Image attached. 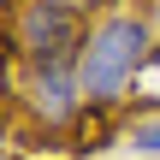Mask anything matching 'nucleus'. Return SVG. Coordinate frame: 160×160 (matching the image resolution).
<instances>
[{
	"label": "nucleus",
	"instance_id": "4",
	"mask_svg": "<svg viewBox=\"0 0 160 160\" xmlns=\"http://www.w3.org/2000/svg\"><path fill=\"white\" fill-rule=\"evenodd\" d=\"M125 142H131L137 154H160V119H142V125H131V131H125Z\"/></svg>",
	"mask_w": 160,
	"mask_h": 160
},
{
	"label": "nucleus",
	"instance_id": "3",
	"mask_svg": "<svg viewBox=\"0 0 160 160\" xmlns=\"http://www.w3.org/2000/svg\"><path fill=\"white\" fill-rule=\"evenodd\" d=\"M12 107L42 131H65L89 113L77 65H12Z\"/></svg>",
	"mask_w": 160,
	"mask_h": 160
},
{
	"label": "nucleus",
	"instance_id": "1",
	"mask_svg": "<svg viewBox=\"0 0 160 160\" xmlns=\"http://www.w3.org/2000/svg\"><path fill=\"white\" fill-rule=\"evenodd\" d=\"M154 42H160L154 36V18L137 12V6L101 12V18L89 24L83 53H77V83H83L89 113H107V107H119V101L137 89L142 65L154 59Z\"/></svg>",
	"mask_w": 160,
	"mask_h": 160
},
{
	"label": "nucleus",
	"instance_id": "2",
	"mask_svg": "<svg viewBox=\"0 0 160 160\" xmlns=\"http://www.w3.org/2000/svg\"><path fill=\"white\" fill-rule=\"evenodd\" d=\"M83 36L89 24L71 0H12V18H6L12 65H77Z\"/></svg>",
	"mask_w": 160,
	"mask_h": 160
}]
</instances>
